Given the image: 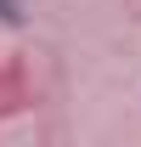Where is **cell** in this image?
<instances>
[{
    "label": "cell",
    "mask_w": 141,
    "mask_h": 147,
    "mask_svg": "<svg viewBox=\"0 0 141 147\" xmlns=\"http://www.w3.org/2000/svg\"><path fill=\"white\" fill-rule=\"evenodd\" d=\"M0 17H17V11H11V0H0Z\"/></svg>",
    "instance_id": "cell-1"
}]
</instances>
